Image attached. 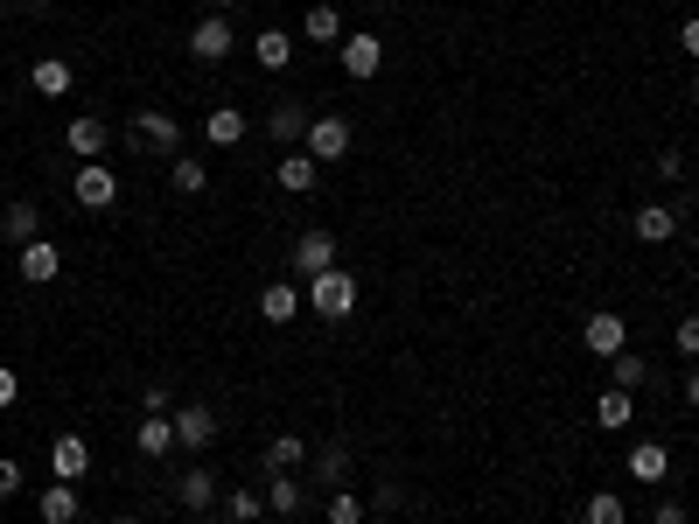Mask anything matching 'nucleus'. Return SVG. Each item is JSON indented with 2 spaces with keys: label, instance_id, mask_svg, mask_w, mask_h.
I'll use <instances>...</instances> for the list:
<instances>
[{
  "label": "nucleus",
  "instance_id": "obj_34",
  "mask_svg": "<svg viewBox=\"0 0 699 524\" xmlns=\"http://www.w3.org/2000/svg\"><path fill=\"white\" fill-rule=\"evenodd\" d=\"M643 378H651V363H643L637 350H623V357H609V385H623V391H637Z\"/></svg>",
  "mask_w": 699,
  "mask_h": 524
},
{
  "label": "nucleus",
  "instance_id": "obj_4",
  "mask_svg": "<svg viewBox=\"0 0 699 524\" xmlns=\"http://www.w3.org/2000/svg\"><path fill=\"white\" fill-rule=\"evenodd\" d=\"M581 343H588L594 357H623V350H630V322H623L615 308H594L588 322H581Z\"/></svg>",
  "mask_w": 699,
  "mask_h": 524
},
{
  "label": "nucleus",
  "instance_id": "obj_35",
  "mask_svg": "<svg viewBox=\"0 0 699 524\" xmlns=\"http://www.w3.org/2000/svg\"><path fill=\"white\" fill-rule=\"evenodd\" d=\"M29 489V468H21L14 455H0V504H8V496H21Z\"/></svg>",
  "mask_w": 699,
  "mask_h": 524
},
{
  "label": "nucleus",
  "instance_id": "obj_13",
  "mask_svg": "<svg viewBox=\"0 0 699 524\" xmlns=\"http://www.w3.org/2000/svg\"><path fill=\"white\" fill-rule=\"evenodd\" d=\"M77 511H85L77 483H49V489H36V517H42V524H77Z\"/></svg>",
  "mask_w": 699,
  "mask_h": 524
},
{
  "label": "nucleus",
  "instance_id": "obj_23",
  "mask_svg": "<svg viewBox=\"0 0 699 524\" xmlns=\"http://www.w3.org/2000/svg\"><path fill=\"white\" fill-rule=\"evenodd\" d=\"M266 511L301 517V511H308V483H301V476H266Z\"/></svg>",
  "mask_w": 699,
  "mask_h": 524
},
{
  "label": "nucleus",
  "instance_id": "obj_29",
  "mask_svg": "<svg viewBox=\"0 0 699 524\" xmlns=\"http://www.w3.org/2000/svg\"><path fill=\"white\" fill-rule=\"evenodd\" d=\"M301 36H308V42H343V14H336V8H322V0H315V8L301 14Z\"/></svg>",
  "mask_w": 699,
  "mask_h": 524
},
{
  "label": "nucleus",
  "instance_id": "obj_38",
  "mask_svg": "<svg viewBox=\"0 0 699 524\" xmlns=\"http://www.w3.org/2000/svg\"><path fill=\"white\" fill-rule=\"evenodd\" d=\"M14 399H21V378H14V371H8V363H0V413H8V406H14Z\"/></svg>",
  "mask_w": 699,
  "mask_h": 524
},
{
  "label": "nucleus",
  "instance_id": "obj_32",
  "mask_svg": "<svg viewBox=\"0 0 699 524\" xmlns=\"http://www.w3.org/2000/svg\"><path fill=\"white\" fill-rule=\"evenodd\" d=\"M322 517H329V524H365V496H357V489H329Z\"/></svg>",
  "mask_w": 699,
  "mask_h": 524
},
{
  "label": "nucleus",
  "instance_id": "obj_14",
  "mask_svg": "<svg viewBox=\"0 0 699 524\" xmlns=\"http://www.w3.org/2000/svg\"><path fill=\"white\" fill-rule=\"evenodd\" d=\"M315 154H301V147H288V154H280V162H273V182H280V190H288V196H308V190H315Z\"/></svg>",
  "mask_w": 699,
  "mask_h": 524
},
{
  "label": "nucleus",
  "instance_id": "obj_18",
  "mask_svg": "<svg viewBox=\"0 0 699 524\" xmlns=\"http://www.w3.org/2000/svg\"><path fill=\"white\" fill-rule=\"evenodd\" d=\"M308 308V294H294V280H273L266 294H259V322H294Z\"/></svg>",
  "mask_w": 699,
  "mask_h": 524
},
{
  "label": "nucleus",
  "instance_id": "obj_26",
  "mask_svg": "<svg viewBox=\"0 0 699 524\" xmlns=\"http://www.w3.org/2000/svg\"><path fill=\"white\" fill-rule=\"evenodd\" d=\"M175 496H183V511H211L217 504V476H211V468H183Z\"/></svg>",
  "mask_w": 699,
  "mask_h": 524
},
{
  "label": "nucleus",
  "instance_id": "obj_8",
  "mask_svg": "<svg viewBox=\"0 0 699 524\" xmlns=\"http://www.w3.org/2000/svg\"><path fill=\"white\" fill-rule=\"evenodd\" d=\"M168 419H175V448H190V455H203L217 440V413L203 406V399H190L183 413H168Z\"/></svg>",
  "mask_w": 699,
  "mask_h": 524
},
{
  "label": "nucleus",
  "instance_id": "obj_30",
  "mask_svg": "<svg viewBox=\"0 0 699 524\" xmlns=\"http://www.w3.org/2000/svg\"><path fill=\"white\" fill-rule=\"evenodd\" d=\"M343 476H350V448H343V440H329V448L315 455V483H329V489H343Z\"/></svg>",
  "mask_w": 699,
  "mask_h": 524
},
{
  "label": "nucleus",
  "instance_id": "obj_22",
  "mask_svg": "<svg viewBox=\"0 0 699 524\" xmlns=\"http://www.w3.org/2000/svg\"><path fill=\"white\" fill-rule=\"evenodd\" d=\"M252 57H259V70H288L294 64V36L288 29H259L252 36Z\"/></svg>",
  "mask_w": 699,
  "mask_h": 524
},
{
  "label": "nucleus",
  "instance_id": "obj_28",
  "mask_svg": "<svg viewBox=\"0 0 699 524\" xmlns=\"http://www.w3.org/2000/svg\"><path fill=\"white\" fill-rule=\"evenodd\" d=\"M594 427H609V434L630 427V391H623V385H609L602 399H594Z\"/></svg>",
  "mask_w": 699,
  "mask_h": 524
},
{
  "label": "nucleus",
  "instance_id": "obj_20",
  "mask_svg": "<svg viewBox=\"0 0 699 524\" xmlns=\"http://www.w3.org/2000/svg\"><path fill=\"white\" fill-rule=\"evenodd\" d=\"M301 462H308V440L301 434H273L266 440V476H301Z\"/></svg>",
  "mask_w": 699,
  "mask_h": 524
},
{
  "label": "nucleus",
  "instance_id": "obj_36",
  "mask_svg": "<svg viewBox=\"0 0 699 524\" xmlns=\"http://www.w3.org/2000/svg\"><path fill=\"white\" fill-rule=\"evenodd\" d=\"M671 343H679V357H686V363H699V314H686V322L671 329Z\"/></svg>",
  "mask_w": 699,
  "mask_h": 524
},
{
  "label": "nucleus",
  "instance_id": "obj_15",
  "mask_svg": "<svg viewBox=\"0 0 699 524\" xmlns=\"http://www.w3.org/2000/svg\"><path fill=\"white\" fill-rule=\"evenodd\" d=\"M134 448H140L147 462L175 455V419H168V413H140V427H134Z\"/></svg>",
  "mask_w": 699,
  "mask_h": 524
},
{
  "label": "nucleus",
  "instance_id": "obj_1",
  "mask_svg": "<svg viewBox=\"0 0 699 524\" xmlns=\"http://www.w3.org/2000/svg\"><path fill=\"white\" fill-rule=\"evenodd\" d=\"M308 308H315L322 322H350V314H357V273L350 266L315 273V280H308Z\"/></svg>",
  "mask_w": 699,
  "mask_h": 524
},
{
  "label": "nucleus",
  "instance_id": "obj_41",
  "mask_svg": "<svg viewBox=\"0 0 699 524\" xmlns=\"http://www.w3.org/2000/svg\"><path fill=\"white\" fill-rule=\"evenodd\" d=\"M14 8H21V14H49V8H57V0H14Z\"/></svg>",
  "mask_w": 699,
  "mask_h": 524
},
{
  "label": "nucleus",
  "instance_id": "obj_24",
  "mask_svg": "<svg viewBox=\"0 0 699 524\" xmlns=\"http://www.w3.org/2000/svg\"><path fill=\"white\" fill-rule=\"evenodd\" d=\"M630 476H637V483H664V476H671L664 440H637V448H630Z\"/></svg>",
  "mask_w": 699,
  "mask_h": 524
},
{
  "label": "nucleus",
  "instance_id": "obj_11",
  "mask_svg": "<svg viewBox=\"0 0 699 524\" xmlns=\"http://www.w3.org/2000/svg\"><path fill=\"white\" fill-rule=\"evenodd\" d=\"M14 273L29 280V287H49V280L64 273V252L49 245V239H36V245H21V252H14Z\"/></svg>",
  "mask_w": 699,
  "mask_h": 524
},
{
  "label": "nucleus",
  "instance_id": "obj_5",
  "mask_svg": "<svg viewBox=\"0 0 699 524\" xmlns=\"http://www.w3.org/2000/svg\"><path fill=\"white\" fill-rule=\"evenodd\" d=\"M70 196H77V210H113V196H119V175L106 168V162H85L70 175Z\"/></svg>",
  "mask_w": 699,
  "mask_h": 524
},
{
  "label": "nucleus",
  "instance_id": "obj_17",
  "mask_svg": "<svg viewBox=\"0 0 699 524\" xmlns=\"http://www.w3.org/2000/svg\"><path fill=\"white\" fill-rule=\"evenodd\" d=\"M0 239H8L14 252H21V245H36V239H42V217H36V203H8V210H0Z\"/></svg>",
  "mask_w": 699,
  "mask_h": 524
},
{
  "label": "nucleus",
  "instance_id": "obj_44",
  "mask_svg": "<svg viewBox=\"0 0 699 524\" xmlns=\"http://www.w3.org/2000/svg\"><path fill=\"white\" fill-rule=\"evenodd\" d=\"M113 524H140V517H113Z\"/></svg>",
  "mask_w": 699,
  "mask_h": 524
},
{
  "label": "nucleus",
  "instance_id": "obj_19",
  "mask_svg": "<svg viewBox=\"0 0 699 524\" xmlns=\"http://www.w3.org/2000/svg\"><path fill=\"white\" fill-rule=\"evenodd\" d=\"M106 140H113V126H106V119H91V113H85V119H70V134H64V147H70V154H85V162H98V154H106Z\"/></svg>",
  "mask_w": 699,
  "mask_h": 524
},
{
  "label": "nucleus",
  "instance_id": "obj_21",
  "mask_svg": "<svg viewBox=\"0 0 699 524\" xmlns=\"http://www.w3.org/2000/svg\"><path fill=\"white\" fill-rule=\"evenodd\" d=\"M203 140H211V147H239V140H245V113H239V105H211Z\"/></svg>",
  "mask_w": 699,
  "mask_h": 524
},
{
  "label": "nucleus",
  "instance_id": "obj_40",
  "mask_svg": "<svg viewBox=\"0 0 699 524\" xmlns=\"http://www.w3.org/2000/svg\"><path fill=\"white\" fill-rule=\"evenodd\" d=\"M679 49H686V57L699 64V14H692V21H686V29H679Z\"/></svg>",
  "mask_w": 699,
  "mask_h": 524
},
{
  "label": "nucleus",
  "instance_id": "obj_10",
  "mask_svg": "<svg viewBox=\"0 0 699 524\" xmlns=\"http://www.w3.org/2000/svg\"><path fill=\"white\" fill-rule=\"evenodd\" d=\"M329 266H336V231H301V239H294V273L315 280Z\"/></svg>",
  "mask_w": 699,
  "mask_h": 524
},
{
  "label": "nucleus",
  "instance_id": "obj_43",
  "mask_svg": "<svg viewBox=\"0 0 699 524\" xmlns=\"http://www.w3.org/2000/svg\"><path fill=\"white\" fill-rule=\"evenodd\" d=\"M231 8H239V0H211V14H231Z\"/></svg>",
  "mask_w": 699,
  "mask_h": 524
},
{
  "label": "nucleus",
  "instance_id": "obj_42",
  "mask_svg": "<svg viewBox=\"0 0 699 524\" xmlns=\"http://www.w3.org/2000/svg\"><path fill=\"white\" fill-rule=\"evenodd\" d=\"M686 406L699 413V371H686Z\"/></svg>",
  "mask_w": 699,
  "mask_h": 524
},
{
  "label": "nucleus",
  "instance_id": "obj_7",
  "mask_svg": "<svg viewBox=\"0 0 699 524\" xmlns=\"http://www.w3.org/2000/svg\"><path fill=\"white\" fill-rule=\"evenodd\" d=\"M336 57H343V77H357V85H365V77H378V70H385V42H378L371 29H357V36L336 42Z\"/></svg>",
  "mask_w": 699,
  "mask_h": 524
},
{
  "label": "nucleus",
  "instance_id": "obj_2",
  "mask_svg": "<svg viewBox=\"0 0 699 524\" xmlns=\"http://www.w3.org/2000/svg\"><path fill=\"white\" fill-rule=\"evenodd\" d=\"M301 154H315V168H329V162H350V119H343V113L308 119V140H301Z\"/></svg>",
  "mask_w": 699,
  "mask_h": 524
},
{
  "label": "nucleus",
  "instance_id": "obj_25",
  "mask_svg": "<svg viewBox=\"0 0 699 524\" xmlns=\"http://www.w3.org/2000/svg\"><path fill=\"white\" fill-rule=\"evenodd\" d=\"M168 190L175 196H203V190H211V168H203L196 154H175V162H168Z\"/></svg>",
  "mask_w": 699,
  "mask_h": 524
},
{
  "label": "nucleus",
  "instance_id": "obj_33",
  "mask_svg": "<svg viewBox=\"0 0 699 524\" xmlns=\"http://www.w3.org/2000/svg\"><path fill=\"white\" fill-rule=\"evenodd\" d=\"M588 524H630V504L615 489H594L588 496Z\"/></svg>",
  "mask_w": 699,
  "mask_h": 524
},
{
  "label": "nucleus",
  "instance_id": "obj_27",
  "mask_svg": "<svg viewBox=\"0 0 699 524\" xmlns=\"http://www.w3.org/2000/svg\"><path fill=\"white\" fill-rule=\"evenodd\" d=\"M29 85H36V98H70V64L64 57H42L29 70Z\"/></svg>",
  "mask_w": 699,
  "mask_h": 524
},
{
  "label": "nucleus",
  "instance_id": "obj_3",
  "mask_svg": "<svg viewBox=\"0 0 699 524\" xmlns=\"http://www.w3.org/2000/svg\"><path fill=\"white\" fill-rule=\"evenodd\" d=\"M231 49H239V29H231V14H203L190 29V57L196 64H224Z\"/></svg>",
  "mask_w": 699,
  "mask_h": 524
},
{
  "label": "nucleus",
  "instance_id": "obj_16",
  "mask_svg": "<svg viewBox=\"0 0 699 524\" xmlns=\"http://www.w3.org/2000/svg\"><path fill=\"white\" fill-rule=\"evenodd\" d=\"M630 231L643 245H664L671 231H679V210H671V203H643V210H630Z\"/></svg>",
  "mask_w": 699,
  "mask_h": 524
},
{
  "label": "nucleus",
  "instance_id": "obj_45",
  "mask_svg": "<svg viewBox=\"0 0 699 524\" xmlns=\"http://www.w3.org/2000/svg\"><path fill=\"white\" fill-rule=\"evenodd\" d=\"M692 98H699V77H692Z\"/></svg>",
  "mask_w": 699,
  "mask_h": 524
},
{
  "label": "nucleus",
  "instance_id": "obj_6",
  "mask_svg": "<svg viewBox=\"0 0 699 524\" xmlns=\"http://www.w3.org/2000/svg\"><path fill=\"white\" fill-rule=\"evenodd\" d=\"M49 476L57 483H85L91 476V440L85 434H57L49 440Z\"/></svg>",
  "mask_w": 699,
  "mask_h": 524
},
{
  "label": "nucleus",
  "instance_id": "obj_37",
  "mask_svg": "<svg viewBox=\"0 0 699 524\" xmlns=\"http://www.w3.org/2000/svg\"><path fill=\"white\" fill-rule=\"evenodd\" d=\"M651 524H686V504H679V496H664V504L651 511Z\"/></svg>",
  "mask_w": 699,
  "mask_h": 524
},
{
  "label": "nucleus",
  "instance_id": "obj_9",
  "mask_svg": "<svg viewBox=\"0 0 699 524\" xmlns=\"http://www.w3.org/2000/svg\"><path fill=\"white\" fill-rule=\"evenodd\" d=\"M266 134H273L280 147H301V140H308V105H301V98H273V105H266Z\"/></svg>",
  "mask_w": 699,
  "mask_h": 524
},
{
  "label": "nucleus",
  "instance_id": "obj_12",
  "mask_svg": "<svg viewBox=\"0 0 699 524\" xmlns=\"http://www.w3.org/2000/svg\"><path fill=\"white\" fill-rule=\"evenodd\" d=\"M134 134L154 147V154H183V126H175L162 105H147V113H134Z\"/></svg>",
  "mask_w": 699,
  "mask_h": 524
},
{
  "label": "nucleus",
  "instance_id": "obj_39",
  "mask_svg": "<svg viewBox=\"0 0 699 524\" xmlns=\"http://www.w3.org/2000/svg\"><path fill=\"white\" fill-rule=\"evenodd\" d=\"M658 175H664V182H679V175H686V154H671V147H664V154H658Z\"/></svg>",
  "mask_w": 699,
  "mask_h": 524
},
{
  "label": "nucleus",
  "instance_id": "obj_31",
  "mask_svg": "<svg viewBox=\"0 0 699 524\" xmlns=\"http://www.w3.org/2000/svg\"><path fill=\"white\" fill-rule=\"evenodd\" d=\"M224 517L231 524H259V517H266V496H259V489H231L224 496Z\"/></svg>",
  "mask_w": 699,
  "mask_h": 524
}]
</instances>
